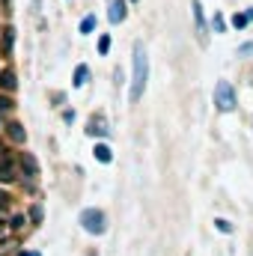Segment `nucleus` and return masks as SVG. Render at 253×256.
<instances>
[{"instance_id": "19", "label": "nucleus", "mask_w": 253, "mask_h": 256, "mask_svg": "<svg viewBox=\"0 0 253 256\" xmlns=\"http://www.w3.org/2000/svg\"><path fill=\"white\" fill-rule=\"evenodd\" d=\"M24 224H27V218H24V214H15V218H12V230H21Z\"/></svg>"}, {"instance_id": "7", "label": "nucleus", "mask_w": 253, "mask_h": 256, "mask_svg": "<svg viewBox=\"0 0 253 256\" xmlns=\"http://www.w3.org/2000/svg\"><path fill=\"white\" fill-rule=\"evenodd\" d=\"M92 155H96V161H102V164H110V161H114V152H110L108 143H96Z\"/></svg>"}, {"instance_id": "24", "label": "nucleus", "mask_w": 253, "mask_h": 256, "mask_svg": "<svg viewBox=\"0 0 253 256\" xmlns=\"http://www.w3.org/2000/svg\"><path fill=\"white\" fill-rule=\"evenodd\" d=\"M3 220H6V212H3V208H0V224H3Z\"/></svg>"}, {"instance_id": "17", "label": "nucleus", "mask_w": 253, "mask_h": 256, "mask_svg": "<svg viewBox=\"0 0 253 256\" xmlns=\"http://www.w3.org/2000/svg\"><path fill=\"white\" fill-rule=\"evenodd\" d=\"M214 226H218L220 232H232V224H230L226 218H218V220H214Z\"/></svg>"}, {"instance_id": "4", "label": "nucleus", "mask_w": 253, "mask_h": 256, "mask_svg": "<svg viewBox=\"0 0 253 256\" xmlns=\"http://www.w3.org/2000/svg\"><path fill=\"white\" fill-rule=\"evenodd\" d=\"M190 15H194V33H196V39H200V45H206L208 42V24H206L200 0H190Z\"/></svg>"}, {"instance_id": "6", "label": "nucleus", "mask_w": 253, "mask_h": 256, "mask_svg": "<svg viewBox=\"0 0 253 256\" xmlns=\"http://www.w3.org/2000/svg\"><path fill=\"white\" fill-rule=\"evenodd\" d=\"M21 170H24V176L33 179V176H39V161H36L30 152H24V155H21Z\"/></svg>"}, {"instance_id": "12", "label": "nucleus", "mask_w": 253, "mask_h": 256, "mask_svg": "<svg viewBox=\"0 0 253 256\" xmlns=\"http://www.w3.org/2000/svg\"><path fill=\"white\" fill-rule=\"evenodd\" d=\"M0 86H3V90H15V86H18L15 74H12V72H0Z\"/></svg>"}, {"instance_id": "14", "label": "nucleus", "mask_w": 253, "mask_h": 256, "mask_svg": "<svg viewBox=\"0 0 253 256\" xmlns=\"http://www.w3.org/2000/svg\"><path fill=\"white\" fill-rule=\"evenodd\" d=\"M12 42H15V30L9 27V30H3V48H6V54L12 51Z\"/></svg>"}, {"instance_id": "1", "label": "nucleus", "mask_w": 253, "mask_h": 256, "mask_svg": "<svg viewBox=\"0 0 253 256\" xmlns=\"http://www.w3.org/2000/svg\"><path fill=\"white\" fill-rule=\"evenodd\" d=\"M146 80H149V57H146V48H143V45L137 42V45H134V72H131V92H128V98H131V102H140V98H143Z\"/></svg>"}, {"instance_id": "26", "label": "nucleus", "mask_w": 253, "mask_h": 256, "mask_svg": "<svg viewBox=\"0 0 253 256\" xmlns=\"http://www.w3.org/2000/svg\"><path fill=\"white\" fill-rule=\"evenodd\" d=\"M250 84H253V72H250Z\"/></svg>"}, {"instance_id": "5", "label": "nucleus", "mask_w": 253, "mask_h": 256, "mask_svg": "<svg viewBox=\"0 0 253 256\" xmlns=\"http://www.w3.org/2000/svg\"><path fill=\"white\" fill-rule=\"evenodd\" d=\"M128 15V6L126 0H110V12H108V18H110V24H122Z\"/></svg>"}, {"instance_id": "15", "label": "nucleus", "mask_w": 253, "mask_h": 256, "mask_svg": "<svg viewBox=\"0 0 253 256\" xmlns=\"http://www.w3.org/2000/svg\"><path fill=\"white\" fill-rule=\"evenodd\" d=\"M108 51H110V36L104 33V36H98V54L108 57Z\"/></svg>"}, {"instance_id": "16", "label": "nucleus", "mask_w": 253, "mask_h": 256, "mask_svg": "<svg viewBox=\"0 0 253 256\" xmlns=\"http://www.w3.org/2000/svg\"><path fill=\"white\" fill-rule=\"evenodd\" d=\"M212 30H214V33H224V30H226V21H224V15H214V18H212Z\"/></svg>"}, {"instance_id": "20", "label": "nucleus", "mask_w": 253, "mask_h": 256, "mask_svg": "<svg viewBox=\"0 0 253 256\" xmlns=\"http://www.w3.org/2000/svg\"><path fill=\"white\" fill-rule=\"evenodd\" d=\"M30 220H36V224L42 220V208H39V206H33V208H30Z\"/></svg>"}, {"instance_id": "11", "label": "nucleus", "mask_w": 253, "mask_h": 256, "mask_svg": "<svg viewBox=\"0 0 253 256\" xmlns=\"http://www.w3.org/2000/svg\"><path fill=\"white\" fill-rule=\"evenodd\" d=\"M96 24H98V21H96V15H86V18L80 21V27H78V30H80L84 36H90V33L96 30Z\"/></svg>"}, {"instance_id": "18", "label": "nucleus", "mask_w": 253, "mask_h": 256, "mask_svg": "<svg viewBox=\"0 0 253 256\" xmlns=\"http://www.w3.org/2000/svg\"><path fill=\"white\" fill-rule=\"evenodd\" d=\"M12 108H15V102H12V98H6V96H0V114H9Z\"/></svg>"}, {"instance_id": "8", "label": "nucleus", "mask_w": 253, "mask_h": 256, "mask_svg": "<svg viewBox=\"0 0 253 256\" xmlns=\"http://www.w3.org/2000/svg\"><path fill=\"white\" fill-rule=\"evenodd\" d=\"M86 134H90V137H108L110 131H108V126H104V120L98 116V120H90V128H86Z\"/></svg>"}, {"instance_id": "27", "label": "nucleus", "mask_w": 253, "mask_h": 256, "mask_svg": "<svg viewBox=\"0 0 253 256\" xmlns=\"http://www.w3.org/2000/svg\"><path fill=\"white\" fill-rule=\"evenodd\" d=\"M131 3H137V0H131Z\"/></svg>"}, {"instance_id": "22", "label": "nucleus", "mask_w": 253, "mask_h": 256, "mask_svg": "<svg viewBox=\"0 0 253 256\" xmlns=\"http://www.w3.org/2000/svg\"><path fill=\"white\" fill-rule=\"evenodd\" d=\"M18 256H39V254H36V250H21Z\"/></svg>"}, {"instance_id": "23", "label": "nucleus", "mask_w": 253, "mask_h": 256, "mask_svg": "<svg viewBox=\"0 0 253 256\" xmlns=\"http://www.w3.org/2000/svg\"><path fill=\"white\" fill-rule=\"evenodd\" d=\"M6 200H9V196H6V194L0 191V206H3V202H6Z\"/></svg>"}, {"instance_id": "3", "label": "nucleus", "mask_w": 253, "mask_h": 256, "mask_svg": "<svg viewBox=\"0 0 253 256\" xmlns=\"http://www.w3.org/2000/svg\"><path fill=\"white\" fill-rule=\"evenodd\" d=\"M78 224L90 236H104V230H108V220H104V212L102 208H84L80 218H78Z\"/></svg>"}, {"instance_id": "25", "label": "nucleus", "mask_w": 253, "mask_h": 256, "mask_svg": "<svg viewBox=\"0 0 253 256\" xmlns=\"http://www.w3.org/2000/svg\"><path fill=\"white\" fill-rule=\"evenodd\" d=\"M0 236H3V224H0Z\"/></svg>"}, {"instance_id": "2", "label": "nucleus", "mask_w": 253, "mask_h": 256, "mask_svg": "<svg viewBox=\"0 0 253 256\" xmlns=\"http://www.w3.org/2000/svg\"><path fill=\"white\" fill-rule=\"evenodd\" d=\"M236 90H232V84L230 80H218L214 84V108L220 110V114H232L236 110Z\"/></svg>"}, {"instance_id": "13", "label": "nucleus", "mask_w": 253, "mask_h": 256, "mask_svg": "<svg viewBox=\"0 0 253 256\" xmlns=\"http://www.w3.org/2000/svg\"><path fill=\"white\" fill-rule=\"evenodd\" d=\"M248 21H250V18H248V12H236V15H232V27H236V30L248 27Z\"/></svg>"}, {"instance_id": "9", "label": "nucleus", "mask_w": 253, "mask_h": 256, "mask_svg": "<svg viewBox=\"0 0 253 256\" xmlns=\"http://www.w3.org/2000/svg\"><path fill=\"white\" fill-rule=\"evenodd\" d=\"M6 131H9V137H12L15 143H24V140H27V131H24V126H21V122H9V126H6Z\"/></svg>"}, {"instance_id": "10", "label": "nucleus", "mask_w": 253, "mask_h": 256, "mask_svg": "<svg viewBox=\"0 0 253 256\" xmlns=\"http://www.w3.org/2000/svg\"><path fill=\"white\" fill-rule=\"evenodd\" d=\"M86 80H90V68H86V66H78V68H74V80H72V84H74V86H84Z\"/></svg>"}, {"instance_id": "21", "label": "nucleus", "mask_w": 253, "mask_h": 256, "mask_svg": "<svg viewBox=\"0 0 253 256\" xmlns=\"http://www.w3.org/2000/svg\"><path fill=\"white\" fill-rule=\"evenodd\" d=\"M238 54H242V57H244V54H253V42H248V45H242V48H238Z\"/></svg>"}]
</instances>
